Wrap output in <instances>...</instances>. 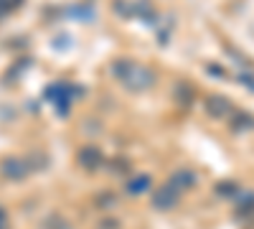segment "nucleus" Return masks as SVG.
<instances>
[{"mask_svg":"<svg viewBox=\"0 0 254 229\" xmlns=\"http://www.w3.org/2000/svg\"><path fill=\"white\" fill-rule=\"evenodd\" d=\"M20 5H23V0H0V13L8 15V13H13L15 8H20Z\"/></svg>","mask_w":254,"mask_h":229,"instance_id":"nucleus-18","label":"nucleus"},{"mask_svg":"<svg viewBox=\"0 0 254 229\" xmlns=\"http://www.w3.org/2000/svg\"><path fill=\"white\" fill-rule=\"evenodd\" d=\"M76 94H84V89H79L74 84H66V81H56V84L46 87V99L56 105V112L59 115H66L69 112V102Z\"/></svg>","mask_w":254,"mask_h":229,"instance_id":"nucleus-2","label":"nucleus"},{"mask_svg":"<svg viewBox=\"0 0 254 229\" xmlns=\"http://www.w3.org/2000/svg\"><path fill=\"white\" fill-rule=\"evenodd\" d=\"M214 191H216V196H224V199H231V201H237L239 194H242V189H239L234 181H219L214 186Z\"/></svg>","mask_w":254,"mask_h":229,"instance_id":"nucleus-13","label":"nucleus"},{"mask_svg":"<svg viewBox=\"0 0 254 229\" xmlns=\"http://www.w3.org/2000/svg\"><path fill=\"white\" fill-rule=\"evenodd\" d=\"M206 72H208V74H214V76H219V79H226V76H229L226 69H224V67H216V64H208Z\"/></svg>","mask_w":254,"mask_h":229,"instance_id":"nucleus-19","label":"nucleus"},{"mask_svg":"<svg viewBox=\"0 0 254 229\" xmlns=\"http://www.w3.org/2000/svg\"><path fill=\"white\" fill-rule=\"evenodd\" d=\"M203 112L211 120H226V117L234 115V107H231L229 97H224V94H208L203 99Z\"/></svg>","mask_w":254,"mask_h":229,"instance_id":"nucleus-5","label":"nucleus"},{"mask_svg":"<svg viewBox=\"0 0 254 229\" xmlns=\"http://www.w3.org/2000/svg\"><path fill=\"white\" fill-rule=\"evenodd\" d=\"M44 229H71L69 224H66V219L64 217H59V214H51V217H46V222L41 224Z\"/></svg>","mask_w":254,"mask_h":229,"instance_id":"nucleus-17","label":"nucleus"},{"mask_svg":"<svg viewBox=\"0 0 254 229\" xmlns=\"http://www.w3.org/2000/svg\"><path fill=\"white\" fill-rule=\"evenodd\" d=\"M237 217L244 222H254V191H244L237 199Z\"/></svg>","mask_w":254,"mask_h":229,"instance_id":"nucleus-9","label":"nucleus"},{"mask_svg":"<svg viewBox=\"0 0 254 229\" xmlns=\"http://www.w3.org/2000/svg\"><path fill=\"white\" fill-rule=\"evenodd\" d=\"M94 204L99 206V209H112V206L117 204V194H112V191H102V194L94 196Z\"/></svg>","mask_w":254,"mask_h":229,"instance_id":"nucleus-16","label":"nucleus"},{"mask_svg":"<svg viewBox=\"0 0 254 229\" xmlns=\"http://www.w3.org/2000/svg\"><path fill=\"white\" fill-rule=\"evenodd\" d=\"M132 5H135V18H137V20H145L147 26L158 23V10L153 8L150 0H135Z\"/></svg>","mask_w":254,"mask_h":229,"instance_id":"nucleus-10","label":"nucleus"},{"mask_svg":"<svg viewBox=\"0 0 254 229\" xmlns=\"http://www.w3.org/2000/svg\"><path fill=\"white\" fill-rule=\"evenodd\" d=\"M239 81H242V84H247V87L254 92V74H249V72H242V74H239Z\"/></svg>","mask_w":254,"mask_h":229,"instance_id":"nucleus-20","label":"nucleus"},{"mask_svg":"<svg viewBox=\"0 0 254 229\" xmlns=\"http://www.w3.org/2000/svg\"><path fill=\"white\" fill-rule=\"evenodd\" d=\"M112 10L120 18H135V5L130 3V0H112Z\"/></svg>","mask_w":254,"mask_h":229,"instance_id":"nucleus-15","label":"nucleus"},{"mask_svg":"<svg viewBox=\"0 0 254 229\" xmlns=\"http://www.w3.org/2000/svg\"><path fill=\"white\" fill-rule=\"evenodd\" d=\"M112 168L117 173H127V168H130V163H112Z\"/></svg>","mask_w":254,"mask_h":229,"instance_id":"nucleus-21","label":"nucleus"},{"mask_svg":"<svg viewBox=\"0 0 254 229\" xmlns=\"http://www.w3.org/2000/svg\"><path fill=\"white\" fill-rule=\"evenodd\" d=\"M178 201H181V191L176 189L173 183H168V181L150 196V204H153L155 212H171V209L178 206Z\"/></svg>","mask_w":254,"mask_h":229,"instance_id":"nucleus-4","label":"nucleus"},{"mask_svg":"<svg viewBox=\"0 0 254 229\" xmlns=\"http://www.w3.org/2000/svg\"><path fill=\"white\" fill-rule=\"evenodd\" d=\"M99 229H117V219H104V227L99 224Z\"/></svg>","mask_w":254,"mask_h":229,"instance_id":"nucleus-22","label":"nucleus"},{"mask_svg":"<svg viewBox=\"0 0 254 229\" xmlns=\"http://www.w3.org/2000/svg\"><path fill=\"white\" fill-rule=\"evenodd\" d=\"M173 99L178 102V105L188 107L190 102L196 99V89H193V84H190V81H186V79L176 81V84H173Z\"/></svg>","mask_w":254,"mask_h":229,"instance_id":"nucleus-8","label":"nucleus"},{"mask_svg":"<svg viewBox=\"0 0 254 229\" xmlns=\"http://www.w3.org/2000/svg\"><path fill=\"white\" fill-rule=\"evenodd\" d=\"M229 125H231V130L242 133V130L254 128V117L249 112H234V115H231V120H229Z\"/></svg>","mask_w":254,"mask_h":229,"instance_id":"nucleus-14","label":"nucleus"},{"mask_svg":"<svg viewBox=\"0 0 254 229\" xmlns=\"http://www.w3.org/2000/svg\"><path fill=\"white\" fill-rule=\"evenodd\" d=\"M112 74H115V79L120 81V84L125 89H130V92H147L158 79V74L150 67L137 64V61L127 59V56L112 61Z\"/></svg>","mask_w":254,"mask_h":229,"instance_id":"nucleus-1","label":"nucleus"},{"mask_svg":"<svg viewBox=\"0 0 254 229\" xmlns=\"http://www.w3.org/2000/svg\"><path fill=\"white\" fill-rule=\"evenodd\" d=\"M31 173V163L26 158H18V155H8L0 160V176L10 183H20L26 181V176Z\"/></svg>","mask_w":254,"mask_h":229,"instance_id":"nucleus-3","label":"nucleus"},{"mask_svg":"<svg viewBox=\"0 0 254 229\" xmlns=\"http://www.w3.org/2000/svg\"><path fill=\"white\" fill-rule=\"evenodd\" d=\"M5 219H8V214H5V209H3V206H0V229L5 227Z\"/></svg>","mask_w":254,"mask_h":229,"instance_id":"nucleus-23","label":"nucleus"},{"mask_svg":"<svg viewBox=\"0 0 254 229\" xmlns=\"http://www.w3.org/2000/svg\"><path fill=\"white\" fill-rule=\"evenodd\" d=\"M168 183H173L176 189L183 194V191H190L198 183V176H196V171H190V168H176L171 173V178H168Z\"/></svg>","mask_w":254,"mask_h":229,"instance_id":"nucleus-7","label":"nucleus"},{"mask_svg":"<svg viewBox=\"0 0 254 229\" xmlns=\"http://www.w3.org/2000/svg\"><path fill=\"white\" fill-rule=\"evenodd\" d=\"M76 163L87 171H97L104 163V153L97 148V145H81V148L76 151Z\"/></svg>","mask_w":254,"mask_h":229,"instance_id":"nucleus-6","label":"nucleus"},{"mask_svg":"<svg viewBox=\"0 0 254 229\" xmlns=\"http://www.w3.org/2000/svg\"><path fill=\"white\" fill-rule=\"evenodd\" d=\"M147 189H150V176H147V173L135 176V178H130V181H125V191L130 194V196H140V194L147 191Z\"/></svg>","mask_w":254,"mask_h":229,"instance_id":"nucleus-12","label":"nucleus"},{"mask_svg":"<svg viewBox=\"0 0 254 229\" xmlns=\"http://www.w3.org/2000/svg\"><path fill=\"white\" fill-rule=\"evenodd\" d=\"M64 13H66L69 18H74V20H94V15H97V10H94L92 3H74V5H66V8H64Z\"/></svg>","mask_w":254,"mask_h":229,"instance_id":"nucleus-11","label":"nucleus"}]
</instances>
